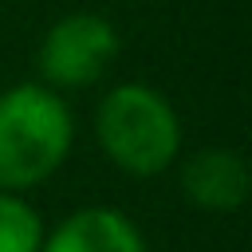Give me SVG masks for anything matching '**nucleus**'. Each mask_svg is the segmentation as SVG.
Segmentation results:
<instances>
[{
    "label": "nucleus",
    "instance_id": "nucleus-1",
    "mask_svg": "<svg viewBox=\"0 0 252 252\" xmlns=\"http://www.w3.org/2000/svg\"><path fill=\"white\" fill-rule=\"evenodd\" d=\"M75 122L59 91L20 83L0 94V189L24 193L47 181L71 154Z\"/></svg>",
    "mask_w": 252,
    "mask_h": 252
},
{
    "label": "nucleus",
    "instance_id": "nucleus-2",
    "mask_svg": "<svg viewBox=\"0 0 252 252\" xmlns=\"http://www.w3.org/2000/svg\"><path fill=\"white\" fill-rule=\"evenodd\" d=\"M102 154L130 177H154L173 165L181 150V122L165 94L146 83H118L94 110Z\"/></svg>",
    "mask_w": 252,
    "mask_h": 252
},
{
    "label": "nucleus",
    "instance_id": "nucleus-3",
    "mask_svg": "<svg viewBox=\"0 0 252 252\" xmlns=\"http://www.w3.org/2000/svg\"><path fill=\"white\" fill-rule=\"evenodd\" d=\"M118 59V32L94 12H71L55 20L39 43V75L51 91H83L98 83Z\"/></svg>",
    "mask_w": 252,
    "mask_h": 252
},
{
    "label": "nucleus",
    "instance_id": "nucleus-4",
    "mask_svg": "<svg viewBox=\"0 0 252 252\" xmlns=\"http://www.w3.org/2000/svg\"><path fill=\"white\" fill-rule=\"evenodd\" d=\"M39 252H146V236L126 213L91 205L59 220L39 240Z\"/></svg>",
    "mask_w": 252,
    "mask_h": 252
},
{
    "label": "nucleus",
    "instance_id": "nucleus-5",
    "mask_svg": "<svg viewBox=\"0 0 252 252\" xmlns=\"http://www.w3.org/2000/svg\"><path fill=\"white\" fill-rule=\"evenodd\" d=\"M181 193L205 213H232L248 197V165L236 150H197L181 169Z\"/></svg>",
    "mask_w": 252,
    "mask_h": 252
},
{
    "label": "nucleus",
    "instance_id": "nucleus-6",
    "mask_svg": "<svg viewBox=\"0 0 252 252\" xmlns=\"http://www.w3.org/2000/svg\"><path fill=\"white\" fill-rule=\"evenodd\" d=\"M43 220L39 213L20 197L0 189V252H39Z\"/></svg>",
    "mask_w": 252,
    "mask_h": 252
}]
</instances>
